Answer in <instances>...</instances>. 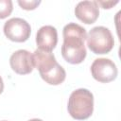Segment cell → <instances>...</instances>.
Here are the masks:
<instances>
[{"label": "cell", "instance_id": "13", "mask_svg": "<svg viewBox=\"0 0 121 121\" xmlns=\"http://www.w3.org/2000/svg\"><path fill=\"white\" fill-rule=\"evenodd\" d=\"M3 90H4V82H3L2 78L0 77V94H2Z\"/></svg>", "mask_w": 121, "mask_h": 121}, {"label": "cell", "instance_id": "7", "mask_svg": "<svg viewBox=\"0 0 121 121\" xmlns=\"http://www.w3.org/2000/svg\"><path fill=\"white\" fill-rule=\"evenodd\" d=\"M11 69L19 75L30 74L34 69L33 55L25 49H20L12 53L9 58Z\"/></svg>", "mask_w": 121, "mask_h": 121}, {"label": "cell", "instance_id": "14", "mask_svg": "<svg viewBox=\"0 0 121 121\" xmlns=\"http://www.w3.org/2000/svg\"><path fill=\"white\" fill-rule=\"evenodd\" d=\"M28 121H43L42 119H38V118H33V119H30Z\"/></svg>", "mask_w": 121, "mask_h": 121}, {"label": "cell", "instance_id": "8", "mask_svg": "<svg viewBox=\"0 0 121 121\" xmlns=\"http://www.w3.org/2000/svg\"><path fill=\"white\" fill-rule=\"evenodd\" d=\"M38 49L51 52L58 43V32L52 26H43L39 28L36 35Z\"/></svg>", "mask_w": 121, "mask_h": 121}, {"label": "cell", "instance_id": "9", "mask_svg": "<svg viewBox=\"0 0 121 121\" xmlns=\"http://www.w3.org/2000/svg\"><path fill=\"white\" fill-rule=\"evenodd\" d=\"M75 15L86 25L94 24L99 16V7L96 1H81L75 8Z\"/></svg>", "mask_w": 121, "mask_h": 121}, {"label": "cell", "instance_id": "2", "mask_svg": "<svg viewBox=\"0 0 121 121\" xmlns=\"http://www.w3.org/2000/svg\"><path fill=\"white\" fill-rule=\"evenodd\" d=\"M33 55L34 67L40 73L41 78L50 85H59L66 78L65 70L60 66L53 53L36 49Z\"/></svg>", "mask_w": 121, "mask_h": 121}, {"label": "cell", "instance_id": "10", "mask_svg": "<svg viewBox=\"0 0 121 121\" xmlns=\"http://www.w3.org/2000/svg\"><path fill=\"white\" fill-rule=\"evenodd\" d=\"M13 5L11 0H0V19H5L12 12Z\"/></svg>", "mask_w": 121, "mask_h": 121}, {"label": "cell", "instance_id": "11", "mask_svg": "<svg viewBox=\"0 0 121 121\" xmlns=\"http://www.w3.org/2000/svg\"><path fill=\"white\" fill-rule=\"evenodd\" d=\"M18 4L23 9L33 10L41 4V1H36V0H32V1H25V0H23L22 1V0H19Z\"/></svg>", "mask_w": 121, "mask_h": 121}, {"label": "cell", "instance_id": "3", "mask_svg": "<svg viewBox=\"0 0 121 121\" xmlns=\"http://www.w3.org/2000/svg\"><path fill=\"white\" fill-rule=\"evenodd\" d=\"M67 110L69 114L76 120L88 119L94 112V95L84 88L72 92L68 99Z\"/></svg>", "mask_w": 121, "mask_h": 121}, {"label": "cell", "instance_id": "15", "mask_svg": "<svg viewBox=\"0 0 121 121\" xmlns=\"http://www.w3.org/2000/svg\"><path fill=\"white\" fill-rule=\"evenodd\" d=\"M3 121H6V120H3Z\"/></svg>", "mask_w": 121, "mask_h": 121}, {"label": "cell", "instance_id": "1", "mask_svg": "<svg viewBox=\"0 0 121 121\" xmlns=\"http://www.w3.org/2000/svg\"><path fill=\"white\" fill-rule=\"evenodd\" d=\"M62 58L71 64L81 63L87 55L84 42L87 38L86 29L76 23L67 24L62 30Z\"/></svg>", "mask_w": 121, "mask_h": 121}, {"label": "cell", "instance_id": "4", "mask_svg": "<svg viewBox=\"0 0 121 121\" xmlns=\"http://www.w3.org/2000/svg\"><path fill=\"white\" fill-rule=\"evenodd\" d=\"M89 49L95 54H107L113 48L114 40L112 32L105 26L93 27L86 38Z\"/></svg>", "mask_w": 121, "mask_h": 121}, {"label": "cell", "instance_id": "12", "mask_svg": "<svg viewBox=\"0 0 121 121\" xmlns=\"http://www.w3.org/2000/svg\"><path fill=\"white\" fill-rule=\"evenodd\" d=\"M119 1H96L98 6H101L102 9H111L113 6H115L116 4H118Z\"/></svg>", "mask_w": 121, "mask_h": 121}, {"label": "cell", "instance_id": "6", "mask_svg": "<svg viewBox=\"0 0 121 121\" xmlns=\"http://www.w3.org/2000/svg\"><path fill=\"white\" fill-rule=\"evenodd\" d=\"M91 73L95 80L102 83H108L116 78L118 70L112 60L99 58L95 59L92 63Z\"/></svg>", "mask_w": 121, "mask_h": 121}, {"label": "cell", "instance_id": "5", "mask_svg": "<svg viewBox=\"0 0 121 121\" xmlns=\"http://www.w3.org/2000/svg\"><path fill=\"white\" fill-rule=\"evenodd\" d=\"M3 30L9 40L16 43L27 41L31 33L30 25L22 18H11L8 20L4 25Z\"/></svg>", "mask_w": 121, "mask_h": 121}]
</instances>
